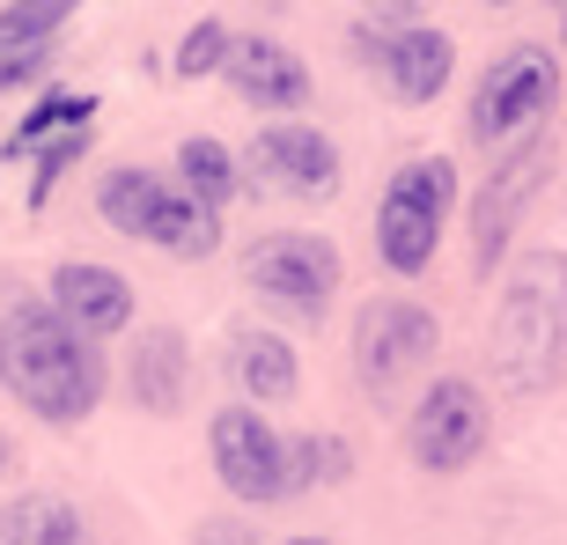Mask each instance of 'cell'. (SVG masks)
<instances>
[{"mask_svg": "<svg viewBox=\"0 0 567 545\" xmlns=\"http://www.w3.org/2000/svg\"><path fill=\"white\" fill-rule=\"evenodd\" d=\"M0 383H8L38 420L74 428V420H89L96 399H104V354H96L89 339L66 332L60 310L22 302V310L0 317Z\"/></svg>", "mask_w": 567, "mask_h": 545, "instance_id": "1", "label": "cell"}, {"mask_svg": "<svg viewBox=\"0 0 567 545\" xmlns=\"http://www.w3.org/2000/svg\"><path fill=\"white\" fill-rule=\"evenodd\" d=\"M486 354H494L502 391H546L567 369V258L560 251H530L508 266Z\"/></svg>", "mask_w": 567, "mask_h": 545, "instance_id": "2", "label": "cell"}, {"mask_svg": "<svg viewBox=\"0 0 567 545\" xmlns=\"http://www.w3.org/2000/svg\"><path fill=\"white\" fill-rule=\"evenodd\" d=\"M96 214H104L118 236H141L169 258H207L221 244V214L199 207L192 192L147 177V169H111L104 192H96Z\"/></svg>", "mask_w": 567, "mask_h": 545, "instance_id": "3", "label": "cell"}, {"mask_svg": "<svg viewBox=\"0 0 567 545\" xmlns=\"http://www.w3.org/2000/svg\"><path fill=\"white\" fill-rule=\"evenodd\" d=\"M450 199H457V169L442 163V155H421V163H405L391 177L377 207V251L391 272H427L442 244V222H450Z\"/></svg>", "mask_w": 567, "mask_h": 545, "instance_id": "4", "label": "cell"}, {"mask_svg": "<svg viewBox=\"0 0 567 545\" xmlns=\"http://www.w3.org/2000/svg\"><path fill=\"white\" fill-rule=\"evenodd\" d=\"M553 96H560V66H553V52L546 44H508L502 60L486 66L480 96H472V141L502 147V141H516V133H530L553 111Z\"/></svg>", "mask_w": 567, "mask_h": 545, "instance_id": "5", "label": "cell"}, {"mask_svg": "<svg viewBox=\"0 0 567 545\" xmlns=\"http://www.w3.org/2000/svg\"><path fill=\"white\" fill-rule=\"evenodd\" d=\"M244 280H251L280 317L317 325V317L332 310L339 251L324 244V236H266V244H251V258H244Z\"/></svg>", "mask_w": 567, "mask_h": 545, "instance_id": "6", "label": "cell"}, {"mask_svg": "<svg viewBox=\"0 0 567 545\" xmlns=\"http://www.w3.org/2000/svg\"><path fill=\"white\" fill-rule=\"evenodd\" d=\"M435 354V317L405 295H377L369 310L354 317V377L369 391H399L421 361Z\"/></svg>", "mask_w": 567, "mask_h": 545, "instance_id": "7", "label": "cell"}, {"mask_svg": "<svg viewBox=\"0 0 567 545\" xmlns=\"http://www.w3.org/2000/svg\"><path fill=\"white\" fill-rule=\"evenodd\" d=\"M214 472L236 502H288V442L258 405H221L214 413Z\"/></svg>", "mask_w": 567, "mask_h": 545, "instance_id": "8", "label": "cell"}, {"mask_svg": "<svg viewBox=\"0 0 567 545\" xmlns=\"http://www.w3.org/2000/svg\"><path fill=\"white\" fill-rule=\"evenodd\" d=\"M405 450L421 472H464V464L486 450V399L480 383L442 377L421 405H413V428H405Z\"/></svg>", "mask_w": 567, "mask_h": 545, "instance_id": "9", "label": "cell"}, {"mask_svg": "<svg viewBox=\"0 0 567 545\" xmlns=\"http://www.w3.org/2000/svg\"><path fill=\"white\" fill-rule=\"evenodd\" d=\"M251 169L266 192H295V199H332L339 192V147L317 126H266L251 141Z\"/></svg>", "mask_w": 567, "mask_h": 545, "instance_id": "10", "label": "cell"}, {"mask_svg": "<svg viewBox=\"0 0 567 545\" xmlns=\"http://www.w3.org/2000/svg\"><path fill=\"white\" fill-rule=\"evenodd\" d=\"M52 310H60V325L74 339L96 347V339H111V332H126V325H133V288H126V272L74 258V266L52 272Z\"/></svg>", "mask_w": 567, "mask_h": 545, "instance_id": "11", "label": "cell"}, {"mask_svg": "<svg viewBox=\"0 0 567 545\" xmlns=\"http://www.w3.org/2000/svg\"><path fill=\"white\" fill-rule=\"evenodd\" d=\"M221 74H229L236 96L258 104V111H302L310 104V74H302V60H295L288 44H274V38H244Z\"/></svg>", "mask_w": 567, "mask_h": 545, "instance_id": "12", "label": "cell"}, {"mask_svg": "<svg viewBox=\"0 0 567 545\" xmlns=\"http://www.w3.org/2000/svg\"><path fill=\"white\" fill-rule=\"evenodd\" d=\"M369 60H383V74H391V89H399L405 104H435L442 89H450V66H457V52H450V38L442 30H391V44H377Z\"/></svg>", "mask_w": 567, "mask_h": 545, "instance_id": "13", "label": "cell"}, {"mask_svg": "<svg viewBox=\"0 0 567 545\" xmlns=\"http://www.w3.org/2000/svg\"><path fill=\"white\" fill-rule=\"evenodd\" d=\"M538 169H546V141H524L502 169H494V185L480 192V214H472V229H480V266H494V258H502L508 229H516V207L530 199Z\"/></svg>", "mask_w": 567, "mask_h": 545, "instance_id": "14", "label": "cell"}, {"mask_svg": "<svg viewBox=\"0 0 567 545\" xmlns=\"http://www.w3.org/2000/svg\"><path fill=\"white\" fill-rule=\"evenodd\" d=\"M185 377H192L185 339L169 332V325L141 332V347H133V399H141L147 413H177V405H185Z\"/></svg>", "mask_w": 567, "mask_h": 545, "instance_id": "15", "label": "cell"}, {"mask_svg": "<svg viewBox=\"0 0 567 545\" xmlns=\"http://www.w3.org/2000/svg\"><path fill=\"white\" fill-rule=\"evenodd\" d=\"M236 383H244V399L251 405H288L295 399V347L274 332H244L236 339V354H229Z\"/></svg>", "mask_w": 567, "mask_h": 545, "instance_id": "16", "label": "cell"}, {"mask_svg": "<svg viewBox=\"0 0 567 545\" xmlns=\"http://www.w3.org/2000/svg\"><path fill=\"white\" fill-rule=\"evenodd\" d=\"M0 545H89V524L60 494H22L0 508Z\"/></svg>", "mask_w": 567, "mask_h": 545, "instance_id": "17", "label": "cell"}, {"mask_svg": "<svg viewBox=\"0 0 567 545\" xmlns=\"http://www.w3.org/2000/svg\"><path fill=\"white\" fill-rule=\"evenodd\" d=\"M177 169H185V192L199 199V207H214V214L229 207L236 185H244V177H236V155H229L221 141H207V133L177 147Z\"/></svg>", "mask_w": 567, "mask_h": 545, "instance_id": "18", "label": "cell"}, {"mask_svg": "<svg viewBox=\"0 0 567 545\" xmlns=\"http://www.w3.org/2000/svg\"><path fill=\"white\" fill-rule=\"evenodd\" d=\"M89 111H96L89 96H44V104L30 111L16 133H8V155H22V147L38 155V147H52V141H74V133H89Z\"/></svg>", "mask_w": 567, "mask_h": 545, "instance_id": "19", "label": "cell"}, {"mask_svg": "<svg viewBox=\"0 0 567 545\" xmlns=\"http://www.w3.org/2000/svg\"><path fill=\"white\" fill-rule=\"evenodd\" d=\"M354 472V450L339 435H302V442H288V494H302V486H332V480H347Z\"/></svg>", "mask_w": 567, "mask_h": 545, "instance_id": "20", "label": "cell"}, {"mask_svg": "<svg viewBox=\"0 0 567 545\" xmlns=\"http://www.w3.org/2000/svg\"><path fill=\"white\" fill-rule=\"evenodd\" d=\"M229 52H236L229 30H221V22L207 16L185 44H177V74H192V82H199V74H221V66H229Z\"/></svg>", "mask_w": 567, "mask_h": 545, "instance_id": "21", "label": "cell"}, {"mask_svg": "<svg viewBox=\"0 0 567 545\" xmlns=\"http://www.w3.org/2000/svg\"><path fill=\"white\" fill-rule=\"evenodd\" d=\"M66 30V8H0V52L22 44V52H38L44 38H60Z\"/></svg>", "mask_w": 567, "mask_h": 545, "instance_id": "22", "label": "cell"}, {"mask_svg": "<svg viewBox=\"0 0 567 545\" xmlns=\"http://www.w3.org/2000/svg\"><path fill=\"white\" fill-rule=\"evenodd\" d=\"M38 66H44V52H8V60H0V89L22 82V74H38Z\"/></svg>", "mask_w": 567, "mask_h": 545, "instance_id": "23", "label": "cell"}, {"mask_svg": "<svg viewBox=\"0 0 567 545\" xmlns=\"http://www.w3.org/2000/svg\"><path fill=\"white\" fill-rule=\"evenodd\" d=\"M8 464H16V450H8V435H0V472H8Z\"/></svg>", "mask_w": 567, "mask_h": 545, "instance_id": "24", "label": "cell"}, {"mask_svg": "<svg viewBox=\"0 0 567 545\" xmlns=\"http://www.w3.org/2000/svg\"><path fill=\"white\" fill-rule=\"evenodd\" d=\"M288 545H332V538H288Z\"/></svg>", "mask_w": 567, "mask_h": 545, "instance_id": "25", "label": "cell"}, {"mask_svg": "<svg viewBox=\"0 0 567 545\" xmlns=\"http://www.w3.org/2000/svg\"><path fill=\"white\" fill-rule=\"evenodd\" d=\"M560 30H567V22H560Z\"/></svg>", "mask_w": 567, "mask_h": 545, "instance_id": "26", "label": "cell"}]
</instances>
